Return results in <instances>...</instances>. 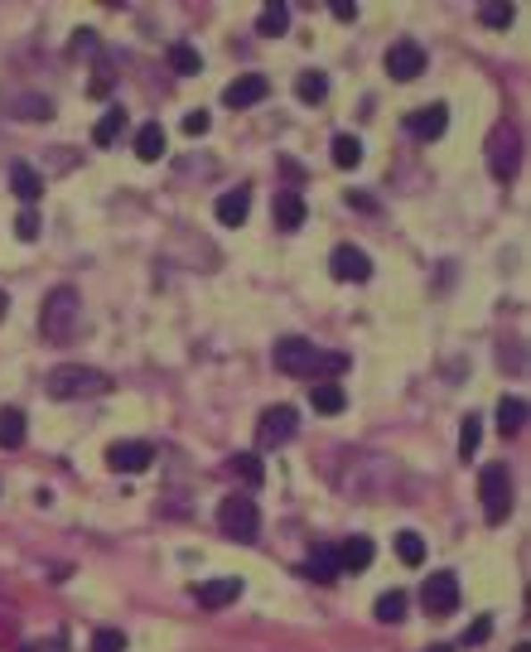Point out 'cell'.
<instances>
[{
	"label": "cell",
	"mask_w": 531,
	"mask_h": 652,
	"mask_svg": "<svg viewBox=\"0 0 531 652\" xmlns=\"http://www.w3.org/2000/svg\"><path fill=\"white\" fill-rule=\"evenodd\" d=\"M194 599L203 604V609H228V604H237V599H242V580H237V575L203 580V585H194Z\"/></svg>",
	"instance_id": "4fadbf2b"
},
{
	"label": "cell",
	"mask_w": 531,
	"mask_h": 652,
	"mask_svg": "<svg viewBox=\"0 0 531 652\" xmlns=\"http://www.w3.org/2000/svg\"><path fill=\"white\" fill-rule=\"evenodd\" d=\"M82 324V300L73 286H54L44 295V310H39V334L49 343H68Z\"/></svg>",
	"instance_id": "7a4b0ae2"
},
{
	"label": "cell",
	"mask_w": 531,
	"mask_h": 652,
	"mask_svg": "<svg viewBox=\"0 0 531 652\" xmlns=\"http://www.w3.org/2000/svg\"><path fill=\"white\" fill-rule=\"evenodd\" d=\"M92 652H126V633L121 628H97L92 633Z\"/></svg>",
	"instance_id": "836d02e7"
},
{
	"label": "cell",
	"mask_w": 531,
	"mask_h": 652,
	"mask_svg": "<svg viewBox=\"0 0 531 652\" xmlns=\"http://www.w3.org/2000/svg\"><path fill=\"white\" fill-rule=\"evenodd\" d=\"M493 633V619H488V614H483V619H474V628H469V633H464V648L469 643H483V638H488Z\"/></svg>",
	"instance_id": "74e56055"
},
{
	"label": "cell",
	"mask_w": 531,
	"mask_h": 652,
	"mask_svg": "<svg viewBox=\"0 0 531 652\" xmlns=\"http://www.w3.org/2000/svg\"><path fill=\"white\" fill-rule=\"evenodd\" d=\"M44 391H49L54 401H82V397H102V391H112V377L97 372V367L63 363V367H54V372L44 377Z\"/></svg>",
	"instance_id": "3957f363"
},
{
	"label": "cell",
	"mask_w": 531,
	"mask_h": 652,
	"mask_svg": "<svg viewBox=\"0 0 531 652\" xmlns=\"http://www.w3.org/2000/svg\"><path fill=\"white\" fill-rule=\"evenodd\" d=\"M270 358H276L280 372L290 377H314V382H334L338 372H348V358L344 353H319L310 339H280L276 348H270Z\"/></svg>",
	"instance_id": "6da1fadb"
},
{
	"label": "cell",
	"mask_w": 531,
	"mask_h": 652,
	"mask_svg": "<svg viewBox=\"0 0 531 652\" xmlns=\"http://www.w3.org/2000/svg\"><path fill=\"white\" fill-rule=\"evenodd\" d=\"M73 54H97V34H92V29H78V39H73Z\"/></svg>",
	"instance_id": "f35d334b"
},
{
	"label": "cell",
	"mask_w": 531,
	"mask_h": 652,
	"mask_svg": "<svg viewBox=\"0 0 531 652\" xmlns=\"http://www.w3.org/2000/svg\"><path fill=\"white\" fill-rule=\"evenodd\" d=\"M270 97V82L261 78V73H242L237 82H228V88H222V102L228 106H256V102H266Z\"/></svg>",
	"instance_id": "5bb4252c"
},
{
	"label": "cell",
	"mask_w": 531,
	"mask_h": 652,
	"mask_svg": "<svg viewBox=\"0 0 531 652\" xmlns=\"http://www.w3.org/2000/svg\"><path fill=\"white\" fill-rule=\"evenodd\" d=\"M478 20H483L488 29H507V25L517 20V10H512V5H478Z\"/></svg>",
	"instance_id": "d6a6232c"
},
{
	"label": "cell",
	"mask_w": 531,
	"mask_h": 652,
	"mask_svg": "<svg viewBox=\"0 0 531 652\" xmlns=\"http://www.w3.org/2000/svg\"><path fill=\"white\" fill-rule=\"evenodd\" d=\"M304 575L319 580V585H328V580H338V575H344V571H338V556H334V547H314L310 565H304Z\"/></svg>",
	"instance_id": "603a6c76"
},
{
	"label": "cell",
	"mask_w": 531,
	"mask_h": 652,
	"mask_svg": "<svg viewBox=\"0 0 531 652\" xmlns=\"http://www.w3.org/2000/svg\"><path fill=\"white\" fill-rule=\"evenodd\" d=\"M10 188L20 194V204H39V198H44V174L34 170V164L15 160V164H10Z\"/></svg>",
	"instance_id": "9a60e30c"
},
{
	"label": "cell",
	"mask_w": 531,
	"mask_h": 652,
	"mask_svg": "<svg viewBox=\"0 0 531 652\" xmlns=\"http://www.w3.org/2000/svg\"><path fill=\"white\" fill-rule=\"evenodd\" d=\"M527 425V401L522 397H502L498 401V430L502 435H517Z\"/></svg>",
	"instance_id": "cb8c5ba5"
},
{
	"label": "cell",
	"mask_w": 531,
	"mask_h": 652,
	"mask_svg": "<svg viewBox=\"0 0 531 652\" xmlns=\"http://www.w3.org/2000/svg\"><path fill=\"white\" fill-rule=\"evenodd\" d=\"M444 126H450V106H444V102H430V106H420V112L406 116V130L416 140H440Z\"/></svg>",
	"instance_id": "7c38bea8"
},
{
	"label": "cell",
	"mask_w": 531,
	"mask_h": 652,
	"mask_svg": "<svg viewBox=\"0 0 531 652\" xmlns=\"http://www.w3.org/2000/svg\"><path fill=\"white\" fill-rule=\"evenodd\" d=\"M25 445V411L0 406V449H20Z\"/></svg>",
	"instance_id": "7402d4cb"
},
{
	"label": "cell",
	"mask_w": 531,
	"mask_h": 652,
	"mask_svg": "<svg viewBox=\"0 0 531 652\" xmlns=\"http://www.w3.org/2000/svg\"><path fill=\"white\" fill-rule=\"evenodd\" d=\"M386 73H392L396 82H411L425 73V49L416 39H396L392 49H386Z\"/></svg>",
	"instance_id": "9c48e42d"
},
{
	"label": "cell",
	"mask_w": 531,
	"mask_h": 652,
	"mask_svg": "<svg viewBox=\"0 0 531 652\" xmlns=\"http://www.w3.org/2000/svg\"><path fill=\"white\" fill-rule=\"evenodd\" d=\"M517 160H522V136H517V126L498 121L493 136H488V174L498 184H507L517 174Z\"/></svg>",
	"instance_id": "8992f818"
},
{
	"label": "cell",
	"mask_w": 531,
	"mask_h": 652,
	"mask_svg": "<svg viewBox=\"0 0 531 652\" xmlns=\"http://www.w3.org/2000/svg\"><path fill=\"white\" fill-rule=\"evenodd\" d=\"M478 440H483V421L478 416H464V425H459V455L474 459L478 455Z\"/></svg>",
	"instance_id": "4dcf8cb0"
},
{
	"label": "cell",
	"mask_w": 531,
	"mask_h": 652,
	"mask_svg": "<svg viewBox=\"0 0 531 652\" xmlns=\"http://www.w3.org/2000/svg\"><path fill=\"white\" fill-rule=\"evenodd\" d=\"M150 459H155V449H150L145 440H121L106 449V469L112 473H145Z\"/></svg>",
	"instance_id": "8fae6325"
},
{
	"label": "cell",
	"mask_w": 531,
	"mask_h": 652,
	"mask_svg": "<svg viewBox=\"0 0 531 652\" xmlns=\"http://www.w3.org/2000/svg\"><path fill=\"white\" fill-rule=\"evenodd\" d=\"M517 652H531V648H527V643H522V648H517Z\"/></svg>",
	"instance_id": "7bdbcfd3"
},
{
	"label": "cell",
	"mask_w": 531,
	"mask_h": 652,
	"mask_svg": "<svg viewBox=\"0 0 531 652\" xmlns=\"http://www.w3.org/2000/svg\"><path fill=\"white\" fill-rule=\"evenodd\" d=\"M20 116H25V121H49L54 102L49 97H25V102H20Z\"/></svg>",
	"instance_id": "e575fe53"
},
{
	"label": "cell",
	"mask_w": 531,
	"mask_h": 652,
	"mask_svg": "<svg viewBox=\"0 0 531 652\" xmlns=\"http://www.w3.org/2000/svg\"><path fill=\"white\" fill-rule=\"evenodd\" d=\"M304 218H310V208H304V198L295 194V188L276 194V228H280V232H300Z\"/></svg>",
	"instance_id": "e0dca14e"
},
{
	"label": "cell",
	"mask_w": 531,
	"mask_h": 652,
	"mask_svg": "<svg viewBox=\"0 0 531 652\" xmlns=\"http://www.w3.org/2000/svg\"><path fill=\"white\" fill-rule=\"evenodd\" d=\"M208 126H212L208 112H188L184 116V136H208Z\"/></svg>",
	"instance_id": "8d00e7d4"
},
{
	"label": "cell",
	"mask_w": 531,
	"mask_h": 652,
	"mask_svg": "<svg viewBox=\"0 0 531 652\" xmlns=\"http://www.w3.org/2000/svg\"><path fill=\"white\" fill-rule=\"evenodd\" d=\"M232 473H237L246 489H261V483H266V464L256 455H232Z\"/></svg>",
	"instance_id": "4316f807"
},
{
	"label": "cell",
	"mask_w": 531,
	"mask_h": 652,
	"mask_svg": "<svg viewBox=\"0 0 531 652\" xmlns=\"http://www.w3.org/2000/svg\"><path fill=\"white\" fill-rule=\"evenodd\" d=\"M295 425H300L295 406H266V411H261V421H256V445H261V449H280V445H290Z\"/></svg>",
	"instance_id": "52a82bcc"
},
{
	"label": "cell",
	"mask_w": 531,
	"mask_h": 652,
	"mask_svg": "<svg viewBox=\"0 0 531 652\" xmlns=\"http://www.w3.org/2000/svg\"><path fill=\"white\" fill-rule=\"evenodd\" d=\"M246 213H252V188H228V194L218 198V222L222 228H242Z\"/></svg>",
	"instance_id": "ac0fdd59"
},
{
	"label": "cell",
	"mask_w": 531,
	"mask_h": 652,
	"mask_svg": "<svg viewBox=\"0 0 531 652\" xmlns=\"http://www.w3.org/2000/svg\"><path fill=\"white\" fill-rule=\"evenodd\" d=\"M310 406L324 411V416H338V411L348 406V391L338 382H310Z\"/></svg>",
	"instance_id": "44dd1931"
},
{
	"label": "cell",
	"mask_w": 531,
	"mask_h": 652,
	"mask_svg": "<svg viewBox=\"0 0 531 652\" xmlns=\"http://www.w3.org/2000/svg\"><path fill=\"white\" fill-rule=\"evenodd\" d=\"M164 146H170V136H164V126L160 121H145L136 130V155L145 160V164H155L164 155Z\"/></svg>",
	"instance_id": "ffe728a7"
},
{
	"label": "cell",
	"mask_w": 531,
	"mask_h": 652,
	"mask_svg": "<svg viewBox=\"0 0 531 652\" xmlns=\"http://www.w3.org/2000/svg\"><path fill=\"white\" fill-rule=\"evenodd\" d=\"M478 497H483V517H488L493 527L507 522V513H512V473L502 464H488L478 473Z\"/></svg>",
	"instance_id": "5b68a950"
},
{
	"label": "cell",
	"mask_w": 531,
	"mask_h": 652,
	"mask_svg": "<svg viewBox=\"0 0 531 652\" xmlns=\"http://www.w3.org/2000/svg\"><path fill=\"white\" fill-rule=\"evenodd\" d=\"M328 271H334V280H368L372 276V256L362 252V247H353V242H344V247H334V256H328Z\"/></svg>",
	"instance_id": "30bf717a"
},
{
	"label": "cell",
	"mask_w": 531,
	"mask_h": 652,
	"mask_svg": "<svg viewBox=\"0 0 531 652\" xmlns=\"http://www.w3.org/2000/svg\"><path fill=\"white\" fill-rule=\"evenodd\" d=\"M328 10H334V20H344V25L358 20V5H328Z\"/></svg>",
	"instance_id": "ab89813d"
},
{
	"label": "cell",
	"mask_w": 531,
	"mask_h": 652,
	"mask_svg": "<svg viewBox=\"0 0 531 652\" xmlns=\"http://www.w3.org/2000/svg\"><path fill=\"white\" fill-rule=\"evenodd\" d=\"M334 556H338V571L348 575V571H368L377 547H372V537H348L344 547H334Z\"/></svg>",
	"instance_id": "2e32d148"
},
{
	"label": "cell",
	"mask_w": 531,
	"mask_h": 652,
	"mask_svg": "<svg viewBox=\"0 0 531 652\" xmlns=\"http://www.w3.org/2000/svg\"><path fill=\"white\" fill-rule=\"evenodd\" d=\"M334 164L338 170H358L362 164V140L358 136H334Z\"/></svg>",
	"instance_id": "f1b7e54d"
},
{
	"label": "cell",
	"mask_w": 531,
	"mask_h": 652,
	"mask_svg": "<svg viewBox=\"0 0 531 652\" xmlns=\"http://www.w3.org/2000/svg\"><path fill=\"white\" fill-rule=\"evenodd\" d=\"M377 619H382V623H401V619H406V595H401V589H386V595L377 599Z\"/></svg>",
	"instance_id": "f546056e"
},
{
	"label": "cell",
	"mask_w": 531,
	"mask_h": 652,
	"mask_svg": "<svg viewBox=\"0 0 531 652\" xmlns=\"http://www.w3.org/2000/svg\"><path fill=\"white\" fill-rule=\"evenodd\" d=\"M15 237H20V242H34V237H39V213H34V208H25L15 218Z\"/></svg>",
	"instance_id": "d590c367"
},
{
	"label": "cell",
	"mask_w": 531,
	"mask_h": 652,
	"mask_svg": "<svg viewBox=\"0 0 531 652\" xmlns=\"http://www.w3.org/2000/svg\"><path fill=\"white\" fill-rule=\"evenodd\" d=\"M121 130H126V112H121V106H112V112L92 126V146H116V136H121Z\"/></svg>",
	"instance_id": "d4e9b609"
},
{
	"label": "cell",
	"mask_w": 531,
	"mask_h": 652,
	"mask_svg": "<svg viewBox=\"0 0 531 652\" xmlns=\"http://www.w3.org/2000/svg\"><path fill=\"white\" fill-rule=\"evenodd\" d=\"M295 97H300V102H324L328 97V78L314 73V68H310V73H300V78H295Z\"/></svg>",
	"instance_id": "83f0119b"
},
{
	"label": "cell",
	"mask_w": 531,
	"mask_h": 652,
	"mask_svg": "<svg viewBox=\"0 0 531 652\" xmlns=\"http://www.w3.org/2000/svg\"><path fill=\"white\" fill-rule=\"evenodd\" d=\"M396 556H401L406 565H420V561H425V541H420V531H401V537H396Z\"/></svg>",
	"instance_id": "1f68e13d"
},
{
	"label": "cell",
	"mask_w": 531,
	"mask_h": 652,
	"mask_svg": "<svg viewBox=\"0 0 531 652\" xmlns=\"http://www.w3.org/2000/svg\"><path fill=\"white\" fill-rule=\"evenodd\" d=\"M286 29H290V5L286 0H266L261 15H256V34H261V39H280Z\"/></svg>",
	"instance_id": "d6986e66"
},
{
	"label": "cell",
	"mask_w": 531,
	"mask_h": 652,
	"mask_svg": "<svg viewBox=\"0 0 531 652\" xmlns=\"http://www.w3.org/2000/svg\"><path fill=\"white\" fill-rule=\"evenodd\" d=\"M420 604H425V614H435V619H444V614H454V609H459V580H454L450 571H435V575H425Z\"/></svg>",
	"instance_id": "ba28073f"
},
{
	"label": "cell",
	"mask_w": 531,
	"mask_h": 652,
	"mask_svg": "<svg viewBox=\"0 0 531 652\" xmlns=\"http://www.w3.org/2000/svg\"><path fill=\"white\" fill-rule=\"evenodd\" d=\"M425 652H454L450 643H430V648H425Z\"/></svg>",
	"instance_id": "60d3db41"
},
{
	"label": "cell",
	"mask_w": 531,
	"mask_h": 652,
	"mask_svg": "<svg viewBox=\"0 0 531 652\" xmlns=\"http://www.w3.org/2000/svg\"><path fill=\"white\" fill-rule=\"evenodd\" d=\"M170 68H174L179 78H194L198 68H203V58H198L194 44H170Z\"/></svg>",
	"instance_id": "484cf974"
},
{
	"label": "cell",
	"mask_w": 531,
	"mask_h": 652,
	"mask_svg": "<svg viewBox=\"0 0 531 652\" xmlns=\"http://www.w3.org/2000/svg\"><path fill=\"white\" fill-rule=\"evenodd\" d=\"M218 527H222V537H232V541H256V531H261V513H256V503L252 497H242V493H232V497H222V507H218Z\"/></svg>",
	"instance_id": "277c9868"
},
{
	"label": "cell",
	"mask_w": 531,
	"mask_h": 652,
	"mask_svg": "<svg viewBox=\"0 0 531 652\" xmlns=\"http://www.w3.org/2000/svg\"><path fill=\"white\" fill-rule=\"evenodd\" d=\"M20 652H39V648H29V643H25V648H20Z\"/></svg>",
	"instance_id": "b9f144b4"
}]
</instances>
